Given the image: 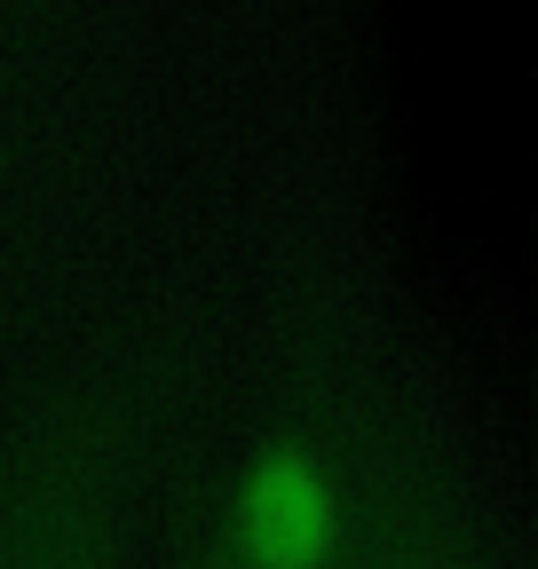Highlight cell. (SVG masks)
Here are the masks:
<instances>
[{
  "instance_id": "obj_1",
  "label": "cell",
  "mask_w": 538,
  "mask_h": 569,
  "mask_svg": "<svg viewBox=\"0 0 538 569\" xmlns=\"http://www.w3.org/2000/svg\"><path fill=\"white\" fill-rule=\"evenodd\" d=\"M111 561V507L88 475L40 467L0 490V569H103Z\"/></svg>"
},
{
  "instance_id": "obj_2",
  "label": "cell",
  "mask_w": 538,
  "mask_h": 569,
  "mask_svg": "<svg viewBox=\"0 0 538 569\" xmlns=\"http://www.w3.org/2000/svg\"><path fill=\"white\" fill-rule=\"evenodd\" d=\"M341 546V507L309 459H269L238 498V553L246 569H325Z\"/></svg>"
}]
</instances>
